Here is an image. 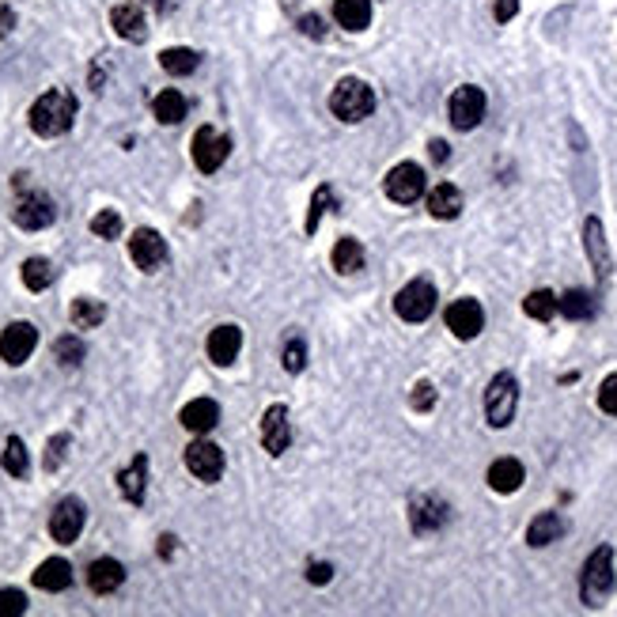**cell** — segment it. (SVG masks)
<instances>
[{
    "label": "cell",
    "instance_id": "cell-1",
    "mask_svg": "<svg viewBox=\"0 0 617 617\" xmlns=\"http://www.w3.org/2000/svg\"><path fill=\"white\" fill-rule=\"evenodd\" d=\"M72 121H76V99L61 88L54 91H46L35 99V107H31V130L38 137H61L72 130Z\"/></svg>",
    "mask_w": 617,
    "mask_h": 617
},
{
    "label": "cell",
    "instance_id": "cell-2",
    "mask_svg": "<svg viewBox=\"0 0 617 617\" xmlns=\"http://www.w3.org/2000/svg\"><path fill=\"white\" fill-rule=\"evenodd\" d=\"M610 591H613V549H610V546H599L595 553L587 557V564H583L580 595H583L587 606H602Z\"/></svg>",
    "mask_w": 617,
    "mask_h": 617
},
{
    "label": "cell",
    "instance_id": "cell-3",
    "mask_svg": "<svg viewBox=\"0 0 617 617\" xmlns=\"http://www.w3.org/2000/svg\"><path fill=\"white\" fill-rule=\"evenodd\" d=\"M516 405H519V382L511 371H500L493 375V382H488V391H485V417L493 428H507L511 417H516Z\"/></svg>",
    "mask_w": 617,
    "mask_h": 617
},
{
    "label": "cell",
    "instance_id": "cell-4",
    "mask_svg": "<svg viewBox=\"0 0 617 617\" xmlns=\"http://www.w3.org/2000/svg\"><path fill=\"white\" fill-rule=\"evenodd\" d=\"M329 110L341 121H364L375 110V91L364 80H341L329 95Z\"/></svg>",
    "mask_w": 617,
    "mask_h": 617
},
{
    "label": "cell",
    "instance_id": "cell-5",
    "mask_svg": "<svg viewBox=\"0 0 617 617\" xmlns=\"http://www.w3.org/2000/svg\"><path fill=\"white\" fill-rule=\"evenodd\" d=\"M447 114H451L455 130H462V133L474 130V125H481V118H485V91L474 88V84L455 88V95L447 102Z\"/></svg>",
    "mask_w": 617,
    "mask_h": 617
},
{
    "label": "cell",
    "instance_id": "cell-6",
    "mask_svg": "<svg viewBox=\"0 0 617 617\" xmlns=\"http://www.w3.org/2000/svg\"><path fill=\"white\" fill-rule=\"evenodd\" d=\"M394 311L405 322H424L435 311V288L428 280H409V285L394 296Z\"/></svg>",
    "mask_w": 617,
    "mask_h": 617
},
{
    "label": "cell",
    "instance_id": "cell-7",
    "mask_svg": "<svg viewBox=\"0 0 617 617\" xmlns=\"http://www.w3.org/2000/svg\"><path fill=\"white\" fill-rule=\"evenodd\" d=\"M231 156V141L224 133H216L213 125H201L197 137H193V163L204 171V174H213L224 167V160Z\"/></svg>",
    "mask_w": 617,
    "mask_h": 617
},
{
    "label": "cell",
    "instance_id": "cell-8",
    "mask_svg": "<svg viewBox=\"0 0 617 617\" xmlns=\"http://www.w3.org/2000/svg\"><path fill=\"white\" fill-rule=\"evenodd\" d=\"M382 190H387V197L398 201V204H413L424 193V171L417 163H398V167H391L387 178H382Z\"/></svg>",
    "mask_w": 617,
    "mask_h": 617
},
{
    "label": "cell",
    "instance_id": "cell-9",
    "mask_svg": "<svg viewBox=\"0 0 617 617\" xmlns=\"http://www.w3.org/2000/svg\"><path fill=\"white\" fill-rule=\"evenodd\" d=\"M84 519H88L84 500H76V497L61 500V504H58V511L49 516V534H54V542L72 546L76 538H80V530H84Z\"/></svg>",
    "mask_w": 617,
    "mask_h": 617
},
{
    "label": "cell",
    "instance_id": "cell-10",
    "mask_svg": "<svg viewBox=\"0 0 617 617\" xmlns=\"http://www.w3.org/2000/svg\"><path fill=\"white\" fill-rule=\"evenodd\" d=\"M130 258H133L137 269L156 273V269L167 262V243H163V235H160V231H152V227L133 231V239H130Z\"/></svg>",
    "mask_w": 617,
    "mask_h": 617
},
{
    "label": "cell",
    "instance_id": "cell-11",
    "mask_svg": "<svg viewBox=\"0 0 617 617\" xmlns=\"http://www.w3.org/2000/svg\"><path fill=\"white\" fill-rule=\"evenodd\" d=\"M54 216H58V209H54V201H49L46 193H23L16 201V209H12V220L23 231H42V227L54 224Z\"/></svg>",
    "mask_w": 617,
    "mask_h": 617
},
{
    "label": "cell",
    "instance_id": "cell-12",
    "mask_svg": "<svg viewBox=\"0 0 617 617\" xmlns=\"http://www.w3.org/2000/svg\"><path fill=\"white\" fill-rule=\"evenodd\" d=\"M186 470H190L197 481H204V485L220 481V474H224V451H220L216 444H209V440L190 444V447H186Z\"/></svg>",
    "mask_w": 617,
    "mask_h": 617
},
{
    "label": "cell",
    "instance_id": "cell-13",
    "mask_svg": "<svg viewBox=\"0 0 617 617\" xmlns=\"http://www.w3.org/2000/svg\"><path fill=\"white\" fill-rule=\"evenodd\" d=\"M38 345V329L31 322H12L5 333H0V360L5 364H23Z\"/></svg>",
    "mask_w": 617,
    "mask_h": 617
},
{
    "label": "cell",
    "instance_id": "cell-14",
    "mask_svg": "<svg viewBox=\"0 0 617 617\" xmlns=\"http://www.w3.org/2000/svg\"><path fill=\"white\" fill-rule=\"evenodd\" d=\"M288 444H292L288 409H285V405H269L266 417H262V447H266L273 458H280V455L288 451Z\"/></svg>",
    "mask_w": 617,
    "mask_h": 617
},
{
    "label": "cell",
    "instance_id": "cell-15",
    "mask_svg": "<svg viewBox=\"0 0 617 617\" xmlns=\"http://www.w3.org/2000/svg\"><path fill=\"white\" fill-rule=\"evenodd\" d=\"M481 326H485V311H481L477 299H455L447 307V329L458 341H474L481 333Z\"/></svg>",
    "mask_w": 617,
    "mask_h": 617
},
{
    "label": "cell",
    "instance_id": "cell-16",
    "mask_svg": "<svg viewBox=\"0 0 617 617\" xmlns=\"http://www.w3.org/2000/svg\"><path fill=\"white\" fill-rule=\"evenodd\" d=\"M447 523V504L440 497H413V504H409V527H413V534H432V530H440Z\"/></svg>",
    "mask_w": 617,
    "mask_h": 617
},
{
    "label": "cell",
    "instance_id": "cell-17",
    "mask_svg": "<svg viewBox=\"0 0 617 617\" xmlns=\"http://www.w3.org/2000/svg\"><path fill=\"white\" fill-rule=\"evenodd\" d=\"M178 421H183L186 432L204 435V432H213V428H216V421H220V405H216L213 398H193V402L183 409V413H178Z\"/></svg>",
    "mask_w": 617,
    "mask_h": 617
},
{
    "label": "cell",
    "instance_id": "cell-18",
    "mask_svg": "<svg viewBox=\"0 0 617 617\" xmlns=\"http://www.w3.org/2000/svg\"><path fill=\"white\" fill-rule=\"evenodd\" d=\"M239 349H243V329L239 326H216L209 333V360H213V364L227 368L231 360L239 356Z\"/></svg>",
    "mask_w": 617,
    "mask_h": 617
},
{
    "label": "cell",
    "instance_id": "cell-19",
    "mask_svg": "<svg viewBox=\"0 0 617 617\" xmlns=\"http://www.w3.org/2000/svg\"><path fill=\"white\" fill-rule=\"evenodd\" d=\"M125 583V569L114 560V557H99L91 560V569H88V587L95 591V595H110V591H118Z\"/></svg>",
    "mask_w": 617,
    "mask_h": 617
},
{
    "label": "cell",
    "instance_id": "cell-20",
    "mask_svg": "<svg viewBox=\"0 0 617 617\" xmlns=\"http://www.w3.org/2000/svg\"><path fill=\"white\" fill-rule=\"evenodd\" d=\"M110 27H114L118 38H125V42H144V35H148L144 12H141L137 5H118V8L110 12Z\"/></svg>",
    "mask_w": 617,
    "mask_h": 617
},
{
    "label": "cell",
    "instance_id": "cell-21",
    "mask_svg": "<svg viewBox=\"0 0 617 617\" xmlns=\"http://www.w3.org/2000/svg\"><path fill=\"white\" fill-rule=\"evenodd\" d=\"M527 481V470L519 458H497L493 466H488V485H493V493H516V488Z\"/></svg>",
    "mask_w": 617,
    "mask_h": 617
},
{
    "label": "cell",
    "instance_id": "cell-22",
    "mask_svg": "<svg viewBox=\"0 0 617 617\" xmlns=\"http://www.w3.org/2000/svg\"><path fill=\"white\" fill-rule=\"evenodd\" d=\"M583 243H587L591 266H595V273L606 280V277H610V246H606V235H602V224H599L595 216L583 224Z\"/></svg>",
    "mask_w": 617,
    "mask_h": 617
},
{
    "label": "cell",
    "instance_id": "cell-23",
    "mask_svg": "<svg viewBox=\"0 0 617 617\" xmlns=\"http://www.w3.org/2000/svg\"><path fill=\"white\" fill-rule=\"evenodd\" d=\"M118 488H121V497L130 500V504H141V500H144V488H148V458H144V455H137L130 466L118 474Z\"/></svg>",
    "mask_w": 617,
    "mask_h": 617
},
{
    "label": "cell",
    "instance_id": "cell-24",
    "mask_svg": "<svg viewBox=\"0 0 617 617\" xmlns=\"http://www.w3.org/2000/svg\"><path fill=\"white\" fill-rule=\"evenodd\" d=\"M428 213L435 216V220H455L458 213H462V193H458V186H451V183H440L432 193H428Z\"/></svg>",
    "mask_w": 617,
    "mask_h": 617
},
{
    "label": "cell",
    "instance_id": "cell-25",
    "mask_svg": "<svg viewBox=\"0 0 617 617\" xmlns=\"http://www.w3.org/2000/svg\"><path fill=\"white\" fill-rule=\"evenodd\" d=\"M72 583V564L61 560V557H49L38 564V572H35V587L42 591H65Z\"/></svg>",
    "mask_w": 617,
    "mask_h": 617
},
{
    "label": "cell",
    "instance_id": "cell-26",
    "mask_svg": "<svg viewBox=\"0 0 617 617\" xmlns=\"http://www.w3.org/2000/svg\"><path fill=\"white\" fill-rule=\"evenodd\" d=\"M333 19H338L345 31H364L371 23V0H338V5H333Z\"/></svg>",
    "mask_w": 617,
    "mask_h": 617
},
{
    "label": "cell",
    "instance_id": "cell-27",
    "mask_svg": "<svg viewBox=\"0 0 617 617\" xmlns=\"http://www.w3.org/2000/svg\"><path fill=\"white\" fill-rule=\"evenodd\" d=\"M152 114H156L160 125H178L186 118V95L183 91H160L156 99H152Z\"/></svg>",
    "mask_w": 617,
    "mask_h": 617
},
{
    "label": "cell",
    "instance_id": "cell-28",
    "mask_svg": "<svg viewBox=\"0 0 617 617\" xmlns=\"http://www.w3.org/2000/svg\"><path fill=\"white\" fill-rule=\"evenodd\" d=\"M564 534V519L557 516V511H542V516H538L530 527H527V542L530 546H549V542H557V538Z\"/></svg>",
    "mask_w": 617,
    "mask_h": 617
},
{
    "label": "cell",
    "instance_id": "cell-29",
    "mask_svg": "<svg viewBox=\"0 0 617 617\" xmlns=\"http://www.w3.org/2000/svg\"><path fill=\"white\" fill-rule=\"evenodd\" d=\"M557 307H560V315L564 319H572V322H583L595 315V296L583 292V288H572V292H564L557 296Z\"/></svg>",
    "mask_w": 617,
    "mask_h": 617
},
{
    "label": "cell",
    "instance_id": "cell-30",
    "mask_svg": "<svg viewBox=\"0 0 617 617\" xmlns=\"http://www.w3.org/2000/svg\"><path fill=\"white\" fill-rule=\"evenodd\" d=\"M160 65L171 76H190L201 65V58L193 54V49H186V46H171V49H163V54H160Z\"/></svg>",
    "mask_w": 617,
    "mask_h": 617
},
{
    "label": "cell",
    "instance_id": "cell-31",
    "mask_svg": "<svg viewBox=\"0 0 617 617\" xmlns=\"http://www.w3.org/2000/svg\"><path fill=\"white\" fill-rule=\"evenodd\" d=\"M360 266H364V246H360L356 239H338V246H333V269L356 273Z\"/></svg>",
    "mask_w": 617,
    "mask_h": 617
},
{
    "label": "cell",
    "instance_id": "cell-32",
    "mask_svg": "<svg viewBox=\"0 0 617 617\" xmlns=\"http://www.w3.org/2000/svg\"><path fill=\"white\" fill-rule=\"evenodd\" d=\"M523 311L530 315V319H538V322H549L560 307H557V296L549 292V288H538V292H530L527 299H523Z\"/></svg>",
    "mask_w": 617,
    "mask_h": 617
},
{
    "label": "cell",
    "instance_id": "cell-33",
    "mask_svg": "<svg viewBox=\"0 0 617 617\" xmlns=\"http://www.w3.org/2000/svg\"><path fill=\"white\" fill-rule=\"evenodd\" d=\"M102 319H107V307H102L99 299H76V303H72V326H76V329H91V326H99Z\"/></svg>",
    "mask_w": 617,
    "mask_h": 617
},
{
    "label": "cell",
    "instance_id": "cell-34",
    "mask_svg": "<svg viewBox=\"0 0 617 617\" xmlns=\"http://www.w3.org/2000/svg\"><path fill=\"white\" fill-rule=\"evenodd\" d=\"M0 462H5V470L12 474V477H27V447H23V440L19 435H12V440L5 444V455H0Z\"/></svg>",
    "mask_w": 617,
    "mask_h": 617
},
{
    "label": "cell",
    "instance_id": "cell-35",
    "mask_svg": "<svg viewBox=\"0 0 617 617\" xmlns=\"http://www.w3.org/2000/svg\"><path fill=\"white\" fill-rule=\"evenodd\" d=\"M49 280H54V266H49L46 258H31V262H23V285H27L31 292L49 288Z\"/></svg>",
    "mask_w": 617,
    "mask_h": 617
},
{
    "label": "cell",
    "instance_id": "cell-36",
    "mask_svg": "<svg viewBox=\"0 0 617 617\" xmlns=\"http://www.w3.org/2000/svg\"><path fill=\"white\" fill-rule=\"evenodd\" d=\"M54 356H58L61 368H76V364L84 360V341H80V338H61V341L54 345Z\"/></svg>",
    "mask_w": 617,
    "mask_h": 617
},
{
    "label": "cell",
    "instance_id": "cell-37",
    "mask_svg": "<svg viewBox=\"0 0 617 617\" xmlns=\"http://www.w3.org/2000/svg\"><path fill=\"white\" fill-rule=\"evenodd\" d=\"M91 231L99 239H118L121 235V216L110 213V209H102L99 216H91Z\"/></svg>",
    "mask_w": 617,
    "mask_h": 617
},
{
    "label": "cell",
    "instance_id": "cell-38",
    "mask_svg": "<svg viewBox=\"0 0 617 617\" xmlns=\"http://www.w3.org/2000/svg\"><path fill=\"white\" fill-rule=\"evenodd\" d=\"M329 209H333V190H329V186L315 190V197H311V213H307V231H315L319 220H322Z\"/></svg>",
    "mask_w": 617,
    "mask_h": 617
},
{
    "label": "cell",
    "instance_id": "cell-39",
    "mask_svg": "<svg viewBox=\"0 0 617 617\" xmlns=\"http://www.w3.org/2000/svg\"><path fill=\"white\" fill-rule=\"evenodd\" d=\"M68 444H72V435H68V432L54 435V440L46 444V470H58V466H61V462H65V451H68Z\"/></svg>",
    "mask_w": 617,
    "mask_h": 617
},
{
    "label": "cell",
    "instance_id": "cell-40",
    "mask_svg": "<svg viewBox=\"0 0 617 617\" xmlns=\"http://www.w3.org/2000/svg\"><path fill=\"white\" fill-rule=\"evenodd\" d=\"M280 360H285V371H303V364H307V345L299 341V338H292L288 345H285V356H280Z\"/></svg>",
    "mask_w": 617,
    "mask_h": 617
},
{
    "label": "cell",
    "instance_id": "cell-41",
    "mask_svg": "<svg viewBox=\"0 0 617 617\" xmlns=\"http://www.w3.org/2000/svg\"><path fill=\"white\" fill-rule=\"evenodd\" d=\"M23 610H27L23 591H0V617H19Z\"/></svg>",
    "mask_w": 617,
    "mask_h": 617
},
{
    "label": "cell",
    "instance_id": "cell-42",
    "mask_svg": "<svg viewBox=\"0 0 617 617\" xmlns=\"http://www.w3.org/2000/svg\"><path fill=\"white\" fill-rule=\"evenodd\" d=\"M599 405H602V413L617 417V375H606V379H602V387H599Z\"/></svg>",
    "mask_w": 617,
    "mask_h": 617
},
{
    "label": "cell",
    "instance_id": "cell-43",
    "mask_svg": "<svg viewBox=\"0 0 617 617\" xmlns=\"http://www.w3.org/2000/svg\"><path fill=\"white\" fill-rule=\"evenodd\" d=\"M409 402H413L417 413H428V409L435 405V387H432V382H417L413 394H409Z\"/></svg>",
    "mask_w": 617,
    "mask_h": 617
},
{
    "label": "cell",
    "instance_id": "cell-44",
    "mask_svg": "<svg viewBox=\"0 0 617 617\" xmlns=\"http://www.w3.org/2000/svg\"><path fill=\"white\" fill-rule=\"evenodd\" d=\"M299 31H303L307 38H326V19L315 16V12H307V16L299 19Z\"/></svg>",
    "mask_w": 617,
    "mask_h": 617
},
{
    "label": "cell",
    "instance_id": "cell-45",
    "mask_svg": "<svg viewBox=\"0 0 617 617\" xmlns=\"http://www.w3.org/2000/svg\"><path fill=\"white\" fill-rule=\"evenodd\" d=\"M307 580H311V583H329L333 569H329L326 560H311V564H307Z\"/></svg>",
    "mask_w": 617,
    "mask_h": 617
},
{
    "label": "cell",
    "instance_id": "cell-46",
    "mask_svg": "<svg viewBox=\"0 0 617 617\" xmlns=\"http://www.w3.org/2000/svg\"><path fill=\"white\" fill-rule=\"evenodd\" d=\"M516 12H519V0H493V16H497L500 23L516 19Z\"/></svg>",
    "mask_w": 617,
    "mask_h": 617
},
{
    "label": "cell",
    "instance_id": "cell-47",
    "mask_svg": "<svg viewBox=\"0 0 617 617\" xmlns=\"http://www.w3.org/2000/svg\"><path fill=\"white\" fill-rule=\"evenodd\" d=\"M428 152H432V160H435V163H444V160L451 156V144H447V141H432Z\"/></svg>",
    "mask_w": 617,
    "mask_h": 617
},
{
    "label": "cell",
    "instance_id": "cell-48",
    "mask_svg": "<svg viewBox=\"0 0 617 617\" xmlns=\"http://www.w3.org/2000/svg\"><path fill=\"white\" fill-rule=\"evenodd\" d=\"M12 27H16V12L12 8H0V38H5Z\"/></svg>",
    "mask_w": 617,
    "mask_h": 617
},
{
    "label": "cell",
    "instance_id": "cell-49",
    "mask_svg": "<svg viewBox=\"0 0 617 617\" xmlns=\"http://www.w3.org/2000/svg\"><path fill=\"white\" fill-rule=\"evenodd\" d=\"M152 5H156V12H160V16H171L178 5H183V0H152Z\"/></svg>",
    "mask_w": 617,
    "mask_h": 617
},
{
    "label": "cell",
    "instance_id": "cell-50",
    "mask_svg": "<svg viewBox=\"0 0 617 617\" xmlns=\"http://www.w3.org/2000/svg\"><path fill=\"white\" fill-rule=\"evenodd\" d=\"M174 553V538L167 534V538H160V557H171Z\"/></svg>",
    "mask_w": 617,
    "mask_h": 617
}]
</instances>
